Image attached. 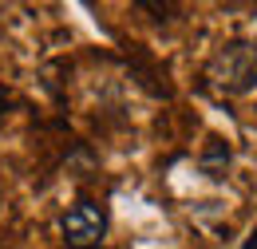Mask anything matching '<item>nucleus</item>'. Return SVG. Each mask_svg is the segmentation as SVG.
I'll use <instances>...</instances> for the list:
<instances>
[{"instance_id":"obj_1","label":"nucleus","mask_w":257,"mask_h":249,"mask_svg":"<svg viewBox=\"0 0 257 249\" xmlns=\"http://www.w3.org/2000/svg\"><path fill=\"white\" fill-rule=\"evenodd\" d=\"M206 79L225 95H249L257 87V44L253 40H229L206 63Z\"/></svg>"},{"instance_id":"obj_2","label":"nucleus","mask_w":257,"mask_h":249,"mask_svg":"<svg viewBox=\"0 0 257 249\" xmlns=\"http://www.w3.org/2000/svg\"><path fill=\"white\" fill-rule=\"evenodd\" d=\"M60 233L71 249H99L107 237V210L91 198H79L60 218Z\"/></svg>"},{"instance_id":"obj_3","label":"nucleus","mask_w":257,"mask_h":249,"mask_svg":"<svg viewBox=\"0 0 257 249\" xmlns=\"http://www.w3.org/2000/svg\"><path fill=\"white\" fill-rule=\"evenodd\" d=\"M202 166H206V174H210V178H225V166H229V147H225L222 139H210Z\"/></svg>"}]
</instances>
